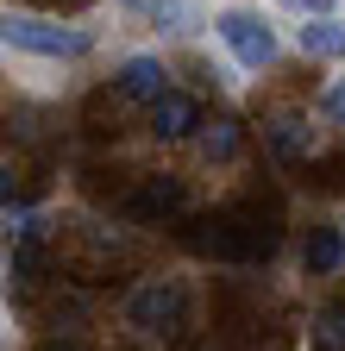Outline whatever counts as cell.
Masks as SVG:
<instances>
[{
	"instance_id": "1",
	"label": "cell",
	"mask_w": 345,
	"mask_h": 351,
	"mask_svg": "<svg viewBox=\"0 0 345 351\" xmlns=\"http://www.w3.org/2000/svg\"><path fill=\"white\" fill-rule=\"evenodd\" d=\"M0 51L13 57H51V63H75L95 51V32L88 25H63L45 13H25V7H0Z\"/></svg>"
},
{
	"instance_id": "2",
	"label": "cell",
	"mask_w": 345,
	"mask_h": 351,
	"mask_svg": "<svg viewBox=\"0 0 345 351\" xmlns=\"http://www.w3.org/2000/svg\"><path fill=\"white\" fill-rule=\"evenodd\" d=\"M126 326L139 339H176L189 326V289L169 282V276H151L126 295Z\"/></svg>"
},
{
	"instance_id": "3",
	"label": "cell",
	"mask_w": 345,
	"mask_h": 351,
	"mask_svg": "<svg viewBox=\"0 0 345 351\" xmlns=\"http://www.w3.org/2000/svg\"><path fill=\"white\" fill-rule=\"evenodd\" d=\"M213 38L233 51L239 69H270L276 51H283L276 25H270L264 13H251V7H220V13H213Z\"/></svg>"
},
{
	"instance_id": "4",
	"label": "cell",
	"mask_w": 345,
	"mask_h": 351,
	"mask_svg": "<svg viewBox=\"0 0 345 351\" xmlns=\"http://www.w3.org/2000/svg\"><path fill=\"white\" fill-rule=\"evenodd\" d=\"M113 88H119V101H132V107H157L169 95V63L151 57V51H139V57H126L113 69Z\"/></svg>"
},
{
	"instance_id": "5",
	"label": "cell",
	"mask_w": 345,
	"mask_h": 351,
	"mask_svg": "<svg viewBox=\"0 0 345 351\" xmlns=\"http://www.w3.org/2000/svg\"><path fill=\"white\" fill-rule=\"evenodd\" d=\"M201 101L195 95H182V88H169V95L151 107V132H157V138L163 145H189V138H201Z\"/></svg>"
},
{
	"instance_id": "6",
	"label": "cell",
	"mask_w": 345,
	"mask_h": 351,
	"mask_svg": "<svg viewBox=\"0 0 345 351\" xmlns=\"http://www.w3.org/2000/svg\"><path fill=\"white\" fill-rule=\"evenodd\" d=\"M264 145H270V157L301 163V157H314V125L301 119V113H270L264 119Z\"/></svg>"
},
{
	"instance_id": "7",
	"label": "cell",
	"mask_w": 345,
	"mask_h": 351,
	"mask_svg": "<svg viewBox=\"0 0 345 351\" xmlns=\"http://www.w3.org/2000/svg\"><path fill=\"white\" fill-rule=\"evenodd\" d=\"M295 51L301 57H320V63H345V19L326 13V19H308L295 32Z\"/></svg>"
},
{
	"instance_id": "8",
	"label": "cell",
	"mask_w": 345,
	"mask_h": 351,
	"mask_svg": "<svg viewBox=\"0 0 345 351\" xmlns=\"http://www.w3.org/2000/svg\"><path fill=\"white\" fill-rule=\"evenodd\" d=\"M339 263H345V232L339 226H314L308 245H301V270L308 276H333Z\"/></svg>"
},
{
	"instance_id": "9",
	"label": "cell",
	"mask_w": 345,
	"mask_h": 351,
	"mask_svg": "<svg viewBox=\"0 0 345 351\" xmlns=\"http://www.w3.org/2000/svg\"><path fill=\"white\" fill-rule=\"evenodd\" d=\"M151 25H157L163 38H195V32L213 25V19L195 7V0H157V7H151Z\"/></svg>"
},
{
	"instance_id": "10",
	"label": "cell",
	"mask_w": 345,
	"mask_h": 351,
	"mask_svg": "<svg viewBox=\"0 0 345 351\" xmlns=\"http://www.w3.org/2000/svg\"><path fill=\"white\" fill-rule=\"evenodd\" d=\"M132 213H139V219L182 213V182H176V176H157V182H145V189L132 195Z\"/></svg>"
},
{
	"instance_id": "11",
	"label": "cell",
	"mask_w": 345,
	"mask_h": 351,
	"mask_svg": "<svg viewBox=\"0 0 345 351\" xmlns=\"http://www.w3.org/2000/svg\"><path fill=\"white\" fill-rule=\"evenodd\" d=\"M195 145H201L207 163H233V157L245 151V125H239V119H213V125H201Z\"/></svg>"
},
{
	"instance_id": "12",
	"label": "cell",
	"mask_w": 345,
	"mask_h": 351,
	"mask_svg": "<svg viewBox=\"0 0 345 351\" xmlns=\"http://www.w3.org/2000/svg\"><path fill=\"white\" fill-rule=\"evenodd\" d=\"M314 351H345V301H326L314 314Z\"/></svg>"
},
{
	"instance_id": "13",
	"label": "cell",
	"mask_w": 345,
	"mask_h": 351,
	"mask_svg": "<svg viewBox=\"0 0 345 351\" xmlns=\"http://www.w3.org/2000/svg\"><path fill=\"white\" fill-rule=\"evenodd\" d=\"M45 239H51V219L38 213V207H25L13 226H7V245H45Z\"/></svg>"
},
{
	"instance_id": "14",
	"label": "cell",
	"mask_w": 345,
	"mask_h": 351,
	"mask_svg": "<svg viewBox=\"0 0 345 351\" xmlns=\"http://www.w3.org/2000/svg\"><path fill=\"white\" fill-rule=\"evenodd\" d=\"M320 119H326V125H345V82L320 88Z\"/></svg>"
},
{
	"instance_id": "15",
	"label": "cell",
	"mask_w": 345,
	"mask_h": 351,
	"mask_svg": "<svg viewBox=\"0 0 345 351\" xmlns=\"http://www.w3.org/2000/svg\"><path fill=\"white\" fill-rule=\"evenodd\" d=\"M283 7H295V13H308V19H326V13H339V0H283Z\"/></svg>"
},
{
	"instance_id": "16",
	"label": "cell",
	"mask_w": 345,
	"mask_h": 351,
	"mask_svg": "<svg viewBox=\"0 0 345 351\" xmlns=\"http://www.w3.org/2000/svg\"><path fill=\"white\" fill-rule=\"evenodd\" d=\"M13 195H19V176H13V163H0V207H13Z\"/></svg>"
},
{
	"instance_id": "17",
	"label": "cell",
	"mask_w": 345,
	"mask_h": 351,
	"mask_svg": "<svg viewBox=\"0 0 345 351\" xmlns=\"http://www.w3.org/2000/svg\"><path fill=\"white\" fill-rule=\"evenodd\" d=\"M113 7H119V13H145V19H151V7H157V0H113Z\"/></svg>"
},
{
	"instance_id": "18",
	"label": "cell",
	"mask_w": 345,
	"mask_h": 351,
	"mask_svg": "<svg viewBox=\"0 0 345 351\" xmlns=\"http://www.w3.org/2000/svg\"><path fill=\"white\" fill-rule=\"evenodd\" d=\"M45 351H63V345H45Z\"/></svg>"
}]
</instances>
